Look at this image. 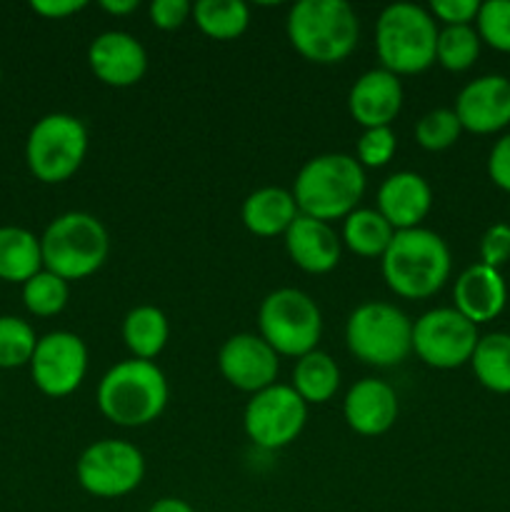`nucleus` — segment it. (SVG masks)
<instances>
[{
  "instance_id": "1",
  "label": "nucleus",
  "mask_w": 510,
  "mask_h": 512,
  "mask_svg": "<svg viewBox=\"0 0 510 512\" xmlns=\"http://www.w3.org/2000/svg\"><path fill=\"white\" fill-rule=\"evenodd\" d=\"M290 193L300 215L323 223L345 220L353 210H358L363 198L365 170L348 153L315 155L298 170Z\"/></svg>"
},
{
  "instance_id": "2",
  "label": "nucleus",
  "mask_w": 510,
  "mask_h": 512,
  "mask_svg": "<svg viewBox=\"0 0 510 512\" xmlns=\"http://www.w3.org/2000/svg\"><path fill=\"white\" fill-rule=\"evenodd\" d=\"M380 270L385 285L400 298H430L450 275L448 243L428 228L398 230L380 258Z\"/></svg>"
},
{
  "instance_id": "3",
  "label": "nucleus",
  "mask_w": 510,
  "mask_h": 512,
  "mask_svg": "<svg viewBox=\"0 0 510 512\" xmlns=\"http://www.w3.org/2000/svg\"><path fill=\"white\" fill-rule=\"evenodd\" d=\"M168 380L150 360L130 358L113 365L98 383V408L120 428H143L158 420L168 405Z\"/></svg>"
},
{
  "instance_id": "4",
  "label": "nucleus",
  "mask_w": 510,
  "mask_h": 512,
  "mask_svg": "<svg viewBox=\"0 0 510 512\" xmlns=\"http://www.w3.org/2000/svg\"><path fill=\"white\" fill-rule=\"evenodd\" d=\"M288 40L305 60L333 65L358 45L360 23L345 0H298L285 20Z\"/></svg>"
},
{
  "instance_id": "5",
  "label": "nucleus",
  "mask_w": 510,
  "mask_h": 512,
  "mask_svg": "<svg viewBox=\"0 0 510 512\" xmlns=\"http://www.w3.org/2000/svg\"><path fill=\"white\" fill-rule=\"evenodd\" d=\"M438 25L430 10L415 3H393L375 23V50L393 75H415L435 63Z\"/></svg>"
},
{
  "instance_id": "6",
  "label": "nucleus",
  "mask_w": 510,
  "mask_h": 512,
  "mask_svg": "<svg viewBox=\"0 0 510 512\" xmlns=\"http://www.w3.org/2000/svg\"><path fill=\"white\" fill-rule=\"evenodd\" d=\"M43 268L63 280H83L103 268L110 253L105 225L95 215L70 210L48 223L40 235Z\"/></svg>"
},
{
  "instance_id": "7",
  "label": "nucleus",
  "mask_w": 510,
  "mask_h": 512,
  "mask_svg": "<svg viewBox=\"0 0 510 512\" xmlns=\"http://www.w3.org/2000/svg\"><path fill=\"white\" fill-rule=\"evenodd\" d=\"M345 345L360 363L393 368L413 350V320L390 303H363L345 323Z\"/></svg>"
},
{
  "instance_id": "8",
  "label": "nucleus",
  "mask_w": 510,
  "mask_h": 512,
  "mask_svg": "<svg viewBox=\"0 0 510 512\" xmlns=\"http://www.w3.org/2000/svg\"><path fill=\"white\" fill-rule=\"evenodd\" d=\"M88 155V128L70 113H48L30 128L25 163L40 183L58 185L73 178Z\"/></svg>"
},
{
  "instance_id": "9",
  "label": "nucleus",
  "mask_w": 510,
  "mask_h": 512,
  "mask_svg": "<svg viewBox=\"0 0 510 512\" xmlns=\"http://www.w3.org/2000/svg\"><path fill=\"white\" fill-rule=\"evenodd\" d=\"M260 338L278 355L303 358L318 350L323 335V315L315 300L298 288H278L260 303Z\"/></svg>"
},
{
  "instance_id": "10",
  "label": "nucleus",
  "mask_w": 510,
  "mask_h": 512,
  "mask_svg": "<svg viewBox=\"0 0 510 512\" xmlns=\"http://www.w3.org/2000/svg\"><path fill=\"white\" fill-rule=\"evenodd\" d=\"M75 475L80 488L93 498H123L143 483L145 458L128 440H95L80 453Z\"/></svg>"
},
{
  "instance_id": "11",
  "label": "nucleus",
  "mask_w": 510,
  "mask_h": 512,
  "mask_svg": "<svg viewBox=\"0 0 510 512\" xmlns=\"http://www.w3.org/2000/svg\"><path fill=\"white\" fill-rule=\"evenodd\" d=\"M308 420V403L293 390V385H270L250 398L245 405L243 425L253 445L263 450L288 448L303 433Z\"/></svg>"
},
{
  "instance_id": "12",
  "label": "nucleus",
  "mask_w": 510,
  "mask_h": 512,
  "mask_svg": "<svg viewBox=\"0 0 510 512\" xmlns=\"http://www.w3.org/2000/svg\"><path fill=\"white\" fill-rule=\"evenodd\" d=\"M478 340V325L455 308L428 310L413 323L415 355L435 370H455L470 363Z\"/></svg>"
},
{
  "instance_id": "13",
  "label": "nucleus",
  "mask_w": 510,
  "mask_h": 512,
  "mask_svg": "<svg viewBox=\"0 0 510 512\" xmlns=\"http://www.w3.org/2000/svg\"><path fill=\"white\" fill-rule=\"evenodd\" d=\"M85 373H88V348L80 335L53 330L38 338L30 358V375L40 393L48 398H68L83 385Z\"/></svg>"
},
{
  "instance_id": "14",
  "label": "nucleus",
  "mask_w": 510,
  "mask_h": 512,
  "mask_svg": "<svg viewBox=\"0 0 510 512\" xmlns=\"http://www.w3.org/2000/svg\"><path fill=\"white\" fill-rule=\"evenodd\" d=\"M218 368L233 388L260 393L278 380V353L260 335H230L218 353Z\"/></svg>"
},
{
  "instance_id": "15",
  "label": "nucleus",
  "mask_w": 510,
  "mask_h": 512,
  "mask_svg": "<svg viewBox=\"0 0 510 512\" xmlns=\"http://www.w3.org/2000/svg\"><path fill=\"white\" fill-rule=\"evenodd\" d=\"M453 110L468 133H498L510 125V80L505 75L470 80L455 98Z\"/></svg>"
},
{
  "instance_id": "16",
  "label": "nucleus",
  "mask_w": 510,
  "mask_h": 512,
  "mask_svg": "<svg viewBox=\"0 0 510 512\" xmlns=\"http://www.w3.org/2000/svg\"><path fill=\"white\" fill-rule=\"evenodd\" d=\"M88 65L100 83L110 88H130L148 70V53L135 35L108 30L90 43Z\"/></svg>"
},
{
  "instance_id": "17",
  "label": "nucleus",
  "mask_w": 510,
  "mask_h": 512,
  "mask_svg": "<svg viewBox=\"0 0 510 512\" xmlns=\"http://www.w3.org/2000/svg\"><path fill=\"white\" fill-rule=\"evenodd\" d=\"M403 108V85L398 75L385 68L368 70L353 83L348 95V110L358 125L370 128H390Z\"/></svg>"
},
{
  "instance_id": "18",
  "label": "nucleus",
  "mask_w": 510,
  "mask_h": 512,
  "mask_svg": "<svg viewBox=\"0 0 510 512\" xmlns=\"http://www.w3.org/2000/svg\"><path fill=\"white\" fill-rule=\"evenodd\" d=\"M433 205V190L423 175L413 170H400L383 180L378 190V213L390 223V228L413 230L420 228Z\"/></svg>"
},
{
  "instance_id": "19",
  "label": "nucleus",
  "mask_w": 510,
  "mask_h": 512,
  "mask_svg": "<svg viewBox=\"0 0 510 512\" xmlns=\"http://www.w3.org/2000/svg\"><path fill=\"white\" fill-rule=\"evenodd\" d=\"M398 395L388 383L363 378L348 390L343 403L345 423L350 430L365 438L388 433L398 420Z\"/></svg>"
},
{
  "instance_id": "20",
  "label": "nucleus",
  "mask_w": 510,
  "mask_h": 512,
  "mask_svg": "<svg viewBox=\"0 0 510 512\" xmlns=\"http://www.w3.org/2000/svg\"><path fill=\"white\" fill-rule=\"evenodd\" d=\"M455 310L473 325L498 318L508 303V288L500 270L475 263L458 275L453 288Z\"/></svg>"
},
{
  "instance_id": "21",
  "label": "nucleus",
  "mask_w": 510,
  "mask_h": 512,
  "mask_svg": "<svg viewBox=\"0 0 510 512\" xmlns=\"http://www.w3.org/2000/svg\"><path fill=\"white\" fill-rule=\"evenodd\" d=\"M285 250L300 270L323 275L340 263L343 240L330 228V223L298 215L285 233Z\"/></svg>"
},
{
  "instance_id": "22",
  "label": "nucleus",
  "mask_w": 510,
  "mask_h": 512,
  "mask_svg": "<svg viewBox=\"0 0 510 512\" xmlns=\"http://www.w3.org/2000/svg\"><path fill=\"white\" fill-rule=\"evenodd\" d=\"M300 210L295 205V198L285 188H260L245 198L240 218L243 225L253 235L260 238H275L285 235L293 220L298 218Z\"/></svg>"
},
{
  "instance_id": "23",
  "label": "nucleus",
  "mask_w": 510,
  "mask_h": 512,
  "mask_svg": "<svg viewBox=\"0 0 510 512\" xmlns=\"http://www.w3.org/2000/svg\"><path fill=\"white\" fill-rule=\"evenodd\" d=\"M43 270L40 238L18 225L0 228V280L5 283H28Z\"/></svg>"
},
{
  "instance_id": "24",
  "label": "nucleus",
  "mask_w": 510,
  "mask_h": 512,
  "mask_svg": "<svg viewBox=\"0 0 510 512\" xmlns=\"http://www.w3.org/2000/svg\"><path fill=\"white\" fill-rule=\"evenodd\" d=\"M168 338L170 323L163 310L155 308V305H138L125 315L123 340L133 358L153 363V358H158L168 345Z\"/></svg>"
},
{
  "instance_id": "25",
  "label": "nucleus",
  "mask_w": 510,
  "mask_h": 512,
  "mask_svg": "<svg viewBox=\"0 0 510 512\" xmlns=\"http://www.w3.org/2000/svg\"><path fill=\"white\" fill-rule=\"evenodd\" d=\"M340 388V368L328 353L313 350V353L298 358L293 368V390L308 405L328 403Z\"/></svg>"
},
{
  "instance_id": "26",
  "label": "nucleus",
  "mask_w": 510,
  "mask_h": 512,
  "mask_svg": "<svg viewBox=\"0 0 510 512\" xmlns=\"http://www.w3.org/2000/svg\"><path fill=\"white\" fill-rule=\"evenodd\" d=\"M393 235L395 230L390 228V223L378 210L358 208L345 218L340 240L345 243V248L353 250L360 258H383Z\"/></svg>"
},
{
  "instance_id": "27",
  "label": "nucleus",
  "mask_w": 510,
  "mask_h": 512,
  "mask_svg": "<svg viewBox=\"0 0 510 512\" xmlns=\"http://www.w3.org/2000/svg\"><path fill=\"white\" fill-rule=\"evenodd\" d=\"M473 373L483 388L490 393H510V335L488 333L478 340L475 353L470 358Z\"/></svg>"
},
{
  "instance_id": "28",
  "label": "nucleus",
  "mask_w": 510,
  "mask_h": 512,
  "mask_svg": "<svg viewBox=\"0 0 510 512\" xmlns=\"http://www.w3.org/2000/svg\"><path fill=\"white\" fill-rule=\"evenodd\" d=\"M195 25L213 40H235L248 30L250 8L243 0H198L193 5Z\"/></svg>"
},
{
  "instance_id": "29",
  "label": "nucleus",
  "mask_w": 510,
  "mask_h": 512,
  "mask_svg": "<svg viewBox=\"0 0 510 512\" xmlns=\"http://www.w3.org/2000/svg\"><path fill=\"white\" fill-rule=\"evenodd\" d=\"M480 55L478 30L470 25H448L438 33V45H435V60L450 73H463L473 68Z\"/></svg>"
},
{
  "instance_id": "30",
  "label": "nucleus",
  "mask_w": 510,
  "mask_h": 512,
  "mask_svg": "<svg viewBox=\"0 0 510 512\" xmlns=\"http://www.w3.org/2000/svg\"><path fill=\"white\" fill-rule=\"evenodd\" d=\"M68 298V280L58 278L45 268L33 275L28 283H23V305L28 308V313L38 315V318H53V315L63 313Z\"/></svg>"
},
{
  "instance_id": "31",
  "label": "nucleus",
  "mask_w": 510,
  "mask_h": 512,
  "mask_svg": "<svg viewBox=\"0 0 510 512\" xmlns=\"http://www.w3.org/2000/svg\"><path fill=\"white\" fill-rule=\"evenodd\" d=\"M38 345L33 325L18 315H0V370L30 365Z\"/></svg>"
},
{
  "instance_id": "32",
  "label": "nucleus",
  "mask_w": 510,
  "mask_h": 512,
  "mask_svg": "<svg viewBox=\"0 0 510 512\" xmlns=\"http://www.w3.org/2000/svg\"><path fill=\"white\" fill-rule=\"evenodd\" d=\"M460 133H463V125H460L455 110L448 108L430 110L415 125V140H418V145L425 150H433V153L458 143Z\"/></svg>"
},
{
  "instance_id": "33",
  "label": "nucleus",
  "mask_w": 510,
  "mask_h": 512,
  "mask_svg": "<svg viewBox=\"0 0 510 512\" xmlns=\"http://www.w3.org/2000/svg\"><path fill=\"white\" fill-rule=\"evenodd\" d=\"M478 38L480 43L510 53V0H488L480 3L478 18Z\"/></svg>"
},
{
  "instance_id": "34",
  "label": "nucleus",
  "mask_w": 510,
  "mask_h": 512,
  "mask_svg": "<svg viewBox=\"0 0 510 512\" xmlns=\"http://www.w3.org/2000/svg\"><path fill=\"white\" fill-rule=\"evenodd\" d=\"M398 148V135L393 128H370L363 130L358 140V163L368 168H383L393 160Z\"/></svg>"
},
{
  "instance_id": "35",
  "label": "nucleus",
  "mask_w": 510,
  "mask_h": 512,
  "mask_svg": "<svg viewBox=\"0 0 510 512\" xmlns=\"http://www.w3.org/2000/svg\"><path fill=\"white\" fill-rule=\"evenodd\" d=\"M510 260V225L495 223L480 238V263L500 270Z\"/></svg>"
},
{
  "instance_id": "36",
  "label": "nucleus",
  "mask_w": 510,
  "mask_h": 512,
  "mask_svg": "<svg viewBox=\"0 0 510 512\" xmlns=\"http://www.w3.org/2000/svg\"><path fill=\"white\" fill-rule=\"evenodd\" d=\"M148 13L155 28L178 30L193 15V5L188 0H153Z\"/></svg>"
},
{
  "instance_id": "37",
  "label": "nucleus",
  "mask_w": 510,
  "mask_h": 512,
  "mask_svg": "<svg viewBox=\"0 0 510 512\" xmlns=\"http://www.w3.org/2000/svg\"><path fill=\"white\" fill-rule=\"evenodd\" d=\"M480 3L478 0H433L430 3V15L440 23L448 25H470L478 18Z\"/></svg>"
},
{
  "instance_id": "38",
  "label": "nucleus",
  "mask_w": 510,
  "mask_h": 512,
  "mask_svg": "<svg viewBox=\"0 0 510 512\" xmlns=\"http://www.w3.org/2000/svg\"><path fill=\"white\" fill-rule=\"evenodd\" d=\"M488 175L500 190L510 193V133L495 140L493 150L488 155Z\"/></svg>"
},
{
  "instance_id": "39",
  "label": "nucleus",
  "mask_w": 510,
  "mask_h": 512,
  "mask_svg": "<svg viewBox=\"0 0 510 512\" xmlns=\"http://www.w3.org/2000/svg\"><path fill=\"white\" fill-rule=\"evenodd\" d=\"M85 0H33L30 8L35 10L38 15L50 20H60V18H68V15L80 13L85 8Z\"/></svg>"
},
{
  "instance_id": "40",
  "label": "nucleus",
  "mask_w": 510,
  "mask_h": 512,
  "mask_svg": "<svg viewBox=\"0 0 510 512\" xmlns=\"http://www.w3.org/2000/svg\"><path fill=\"white\" fill-rule=\"evenodd\" d=\"M148 512H195V510L180 498H160L150 505Z\"/></svg>"
},
{
  "instance_id": "41",
  "label": "nucleus",
  "mask_w": 510,
  "mask_h": 512,
  "mask_svg": "<svg viewBox=\"0 0 510 512\" xmlns=\"http://www.w3.org/2000/svg\"><path fill=\"white\" fill-rule=\"evenodd\" d=\"M100 8L110 15H128L138 10V0H103Z\"/></svg>"
},
{
  "instance_id": "42",
  "label": "nucleus",
  "mask_w": 510,
  "mask_h": 512,
  "mask_svg": "<svg viewBox=\"0 0 510 512\" xmlns=\"http://www.w3.org/2000/svg\"><path fill=\"white\" fill-rule=\"evenodd\" d=\"M0 78H3V68H0Z\"/></svg>"
}]
</instances>
